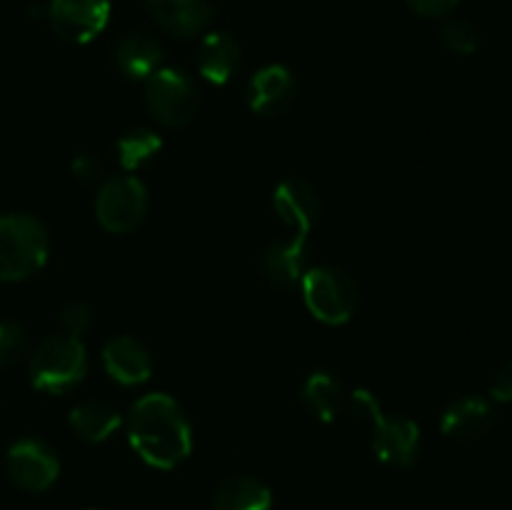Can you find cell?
Listing matches in <instances>:
<instances>
[{"label":"cell","instance_id":"6da1fadb","mask_svg":"<svg viewBox=\"0 0 512 510\" xmlns=\"http://www.w3.org/2000/svg\"><path fill=\"white\" fill-rule=\"evenodd\" d=\"M125 430L135 453L158 470L178 468L193 450L188 415L168 393H148L133 403Z\"/></svg>","mask_w":512,"mask_h":510},{"label":"cell","instance_id":"7a4b0ae2","mask_svg":"<svg viewBox=\"0 0 512 510\" xmlns=\"http://www.w3.org/2000/svg\"><path fill=\"white\" fill-rule=\"evenodd\" d=\"M353 405L370 423L373 453L390 468H410L420 455V428L405 415L385 413L370 390H355Z\"/></svg>","mask_w":512,"mask_h":510},{"label":"cell","instance_id":"3957f363","mask_svg":"<svg viewBox=\"0 0 512 510\" xmlns=\"http://www.w3.org/2000/svg\"><path fill=\"white\" fill-rule=\"evenodd\" d=\"M48 253V230L35 215H0V280L3 283H18L35 275L48 260Z\"/></svg>","mask_w":512,"mask_h":510},{"label":"cell","instance_id":"277c9868","mask_svg":"<svg viewBox=\"0 0 512 510\" xmlns=\"http://www.w3.org/2000/svg\"><path fill=\"white\" fill-rule=\"evenodd\" d=\"M88 373V350L73 335H48L28 358L30 383L48 395H63L83 383Z\"/></svg>","mask_w":512,"mask_h":510},{"label":"cell","instance_id":"5b68a950","mask_svg":"<svg viewBox=\"0 0 512 510\" xmlns=\"http://www.w3.org/2000/svg\"><path fill=\"white\" fill-rule=\"evenodd\" d=\"M305 308L325 325H343L358 310V285L335 265L308 268L300 280Z\"/></svg>","mask_w":512,"mask_h":510},{"label":"cell","instance_id":"8992f818","mask_svg":"<svg viewBox=\"0 0 512 510\" xmlns=\"http://www.w3.org/2000/svg\"><path fill=\"white\" fill-rule=\"evenodd\" d=\"M145 105L160 125L183 128L200 108L198 85L185 70L160 68L145 80Z\"/></svg>","mask_w":512,"mask_h":510},{"label":"cell","instance_id":"52a82bcc","mask_svg":"<svg viewBox=\"0 0 512 510\" xmlns=\"http://www.w3.org/2000/svg\"><path fill=\"white\" fill-rule=\"evenodd\" d=\"M150 208L148 188L135 175L108 178L95 198V215L108 233L125 235L140 228Z\"/></svg>","mask_w":512,"mask_h":510},{"label":"cell","instance_id":"ba28073f","mask_svg":"<svg viewBox=\"0 0 512 510\" xmlns=\"http://www.w3.org/2000/svg\"><path fill=\"white\" fill-rule=\"evenodd\" d=\"M5 468L10 480L20 490L28 493H43L58 480L60 460L58 453L40 438H20L10 445L5 455Z\"/></svg>","mask_w":512,"mask_h":510},{"label":"cell","instance_id":"9c48e42d","mask_svg":"<svg viewBox=\"0 0 512 510\" xmlns=\"http://www.w3.org/2000/svg\"><path fill=\"white\" fill-rule=\"evenodd\" d=\"M110 20V0H53L50 25L63 40L75 45L90 43Z\"/></svg>","mask_w":512,"mask_h":510},{"label":"cell","instance_id":"30bf717a","mask_svg":"<svg viewBox=\"0 0 512 510\" xmlns=\"http://www.w3.org/2000/svg\"><path fill=\"white\" fill-rule=\"evenodd\" d=\"M298 83L285 65H265L250 78L245 98L248 108L263 118H275L293 105Z\"/></svg>","mask_w":512,"mask_h":510},{"label":"cell","instance_id":"8fae6325","mask_svg":"<svg viewBox=\"0 0 512 510\" xmlns=\"http://www.w3.org/2000/svg\"><path fill=\"white\" fill-rule=\"evenodd\" d=\"M273 208L295 235H308L318 223L320 198L308 180L285 178L273 193Z\"/></svg>","mask_w":512,"mask_h":510},{"label":"cell","instance_id":"7c38bea8","mask_svg":"<svg viewBox=\"0 0 512 510\" xmlns=\"http://www.w3.org/2000/svg\"><path fill=\"white\" fill-rule=\"evenodd\" d=\"M103 368L115 383L140 385L153 375L150 350L133 335H118L103 348Z\"/></svg>","mask_w":512,"mask_h":510},{"label":"cell","instance_id":"4fadbf2b","mask_svg":"<svg viewBox=\"0 0 512 510\" xmlns=\"http://www.w3.org/2000/svg\"><path fill=\"white\" fill-rule=\"evenodd\" d=\"M263 275L278 288H295L308 273V235H293L265 248L260 258Z\"/></svg>","mask_w":512,"mask_h":510},{"label":"cell","instance_id":"5bb4252c","mask_svg":"<svg viewBox=\"0 0 512 510\" xmlns=\"http://www.w3.org/2000/svg\"><path fill=\"white\" fill-rule=\"evenodd\" d=\"M495 425L493 405L478 395L453 400L440 415V430L455 440H478Z\"/></svg>","mask_w":512,"mask_h":510},{"label":"cell","instance_id":"9a60e30c","mask_svg":"<svg viewBox=\"0 0 512 510\" xmlns=\"http://www.w3.org/2000/svg\"><path fill=\"white\" fill-rule=\"evenodd\" d=\"M145 5L155 23L178 38L203 33L213 18L210 0H145Z\"/></svg>","mask_w":512,"mask_h":510},{"label":"cell","instance_id":"2e32d148","mask_svg":"<svg viewBox=\"0 0 512 510\" xmlns=\"http://www.w3.org/2000/svg\"><path fill=\"white\" fill-rule=\"evenodd\" d=\"M115 65L130 80H148L163 68L165 50L160 40L148 33H130L115 45Z\"/></svg>","mask_w":512,"mask_h":510},{"label":"cell","instance_id":"e0dca14e","mask_svg":"<svg viewBox=\"0 0 512 510\" xmlns=\"http://www.w3.org/2000/svg\"><path fill=\"white\" fill-rule=\"evenodd\" d=\"M195 65H198V73L208 83H230V78H233L240 65L238 40L228 33H208L200 40L198 53H195Z\"/></svg>","mask_w":512,"mask_h":510},{"label":"cell","instance_id":"ac0fdd59","mask_svg":"<svg viewBox=\"0 0 512 510\" xmlns=\"http://www.w3.org/2000/svg\"><path fill=\"white\" fill-rule=\"evenodd\" d=\"M270 505L273 490L253 475H233L213 495L215 510H270Z\"/></svg>","mask_w":512,"mask_h":510},{"label":"cell","instance_id":"d6986e66","mask_svg":"<svg viewBox=\"0 0 512 510\" xmlns=\"http://www.w3.org/2000/svg\"><path fill=\"white\" fill-rule=\"evenodd\" d=\"M343 400V385L330 373H323V370L310 373L305 378L303 390H300V403H303V408L315 420H320V423H333L340 415V410H343Z\"/></svg>","mask_w":512,"mask_h":510},{"label":"cell","instance_id":"ffe728a7","mask_svg":"<svg viewBox=\"0 0 512 510\" xmlns=\"http://www.w3.org/2000/svg\"><path fill=\"white\" fill-rule=\"evenodd\" d=\"M70 428L88 443H103L123 425L118 410L103 400H88L70 410Z\"/></svg>","mask_w":512,"mask_h":510},{"label":"cell","instance_id":"44dd1931","mask_svg":"<svg viewBox=\"0 0 512 510\" xmlns=\"http://www.w3.org/2000/svg\"><path fill=\"white\" fill-rule=\"evenodd\" d=\"M163 150V138L150 128H130L128 133L120 135L118 140V160L125 170L135 173L150 160H155Z\"/></svg>","mask_w":512,"mask_h":510},{"label":"cell","instance_id":"7402d4cb","mask_svg":"<svg viewBox=\"0 0 512 510\" xmlns=\"http://www.w3.org/2000/svg\"><path fill=\"white\" fill-rule=\"evenodd\" d=\"M440 40L455 55H473L480 48V30L470 20L453 18L440 28Z\"/></svg>","mask_w":512,"mask_h":510},{"label":"cell","instance_id":"603a6c76","mask_svg":"<svg viewBox=\"0 0 512 510\" xmlns=\"http://www.w3.org/2000/svg\"><path fill=\"white\" fill-rule=\"evenodd\" d=\"M28 330L15 320H0V368L20 363L28 355Z\"/></svg>","mask_w":512,"mask_h":510},{"label":"cell","instance_id":"cb8c5ba5","mask_svg":"<svg viewBox=\"0 0 512 510\" xmlns=\"http://www.w3.org/2000/svg\"><path fill=\"white\" fill-rule=\"evenodd\" d=\"M60 325H63L65 335L83 338V333L93 328V310L85 303H68L60 313Z\"/></svg>","mask_w":512,"mask_h":510},{"label":"cell","instance_id":"d4e9b609","mask_svg":"<svg viewBox=\"0 0 512 510\" xmlns=\"http://www.w3.org/2000/svg\"><path fill=\"white\" fill-rule=\"evenodd\" d=\"M405 3L423 18H445L458 8L460 0H405Z\"/></svg>","mask_w":512,"mask_h":510},{"label":"cell","instance_id":"484cf974","mask_svg":"<svg viewBox=\"0 0 512 510\" xmlns=\"http://www.w3.org/2000/svg\"><path fill=\"white\" fill-rule=\"evenodd\" d=\"M490 395H493V400H498V403H512V360L500 365L498 373L493 375Z\"/></svg>","mask_w":512,"mask_h":510},{"label":"cell","instance_id":"4316f807","mask_svg":"<svg viewBox=\"0 0 512 510\" xmlns=\"http://www.w3.org/2000/svg\"><path fill=\"white\" fill-rule=\"evenodd\" d=\"M70 170H73V175L80 180V183H93V180H98L100 165L98 160H93L90 155L83 153L70 163Z\"/></svg>","mask_w":512,"mask_h":510},{"label":"cell","instance_id":"83f0119b","mask_svg":"<svg viewBox=\"0 0 512 510\" xmlns=\"http://www.w3.org/2000/svg\"><path fill=\"white\" fill-rule=\"evenodd\" d=\"M90 510H95V508H90Z\"/></svg>","mask_w":512,"mask_h":510}]
</instances>
